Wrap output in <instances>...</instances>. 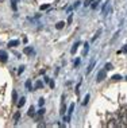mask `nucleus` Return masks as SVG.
Returning a JSON list of instances; mask_svg holds the SVG:
<instances>
[{"instance_id": "20e7f679", "label": "nucleus", "mask_w": 127, "mask_h": 128, "mask_svg": "<svg viewBox=\"0 0 127 128\" xmlns=\"http://www.w3.org/2000/svg\"><path fill=\"white\" fill-rule=\"evenodd\" d=\"M18 45H19V40L18 39H14V40H10V42H8V46L10 47H16Z\"/></svg>"}, {"instance_id": "2eb2a0df", "label": "nucleus", "mask_w": 127, "mask_h": 128, "mask_svg": "<svg viewBox=\"0 0 127 128\" xmlns=\"http://www.w3.org/2000/svg\"><path fill=\"white\" fill-rule=\"evenodd\" d=\"M112 80L114 81H119V80H122V76H120V74H115V76L112 77Z\"/></svg>"}, {"instance_id": "6ab92c4d", "label": "nucleus", "mask_w": 127, "mask_h": 128, "mask_svg": "<svg viewBox=\"0 0 127 128\" xmlns=\"http://www.w3.org/2000/svg\"><path fill=\"white\" fill-rule=\"evenodd\" d=\"M34 115H35V112H34V108L31 107L30 109H28V116H34Z\"/></svg>"}, {"instance_id": "c756f323", "label": "nucleus", "mask_w": 127, "mask_h": 128, "mask_svg": "<svg viewBox=\"0 0 127 128\" xmlns=\"http://www.w3.org/2000/svg\"><path fill=\"white\" fill-rule=\"evenodd\" d=\"M50 88H52V89L54 88V81H50Z\"/></svg>"}, {"instance_id": "c85d7f7f", "label": "nucleus", "mask_w": 127, "mask_h": 128, "mask_svg": "<svg viewBox=\"0 0 127 128\" xmlns=\"http://www.w3.org/2000/svg\"><path fill=\"white\" fill-rule=\"evenodd\" d=\"M72 19H73V18H72V15H70V16L68 18V23H72Z\"/></svg>"}, {"instance_id": "9d476101", "label": "nucleus", "mask_w": 127, "mask_h": 128, "mask_svg": "<svg viewBox=\"0 0 127 128\" xmlns=\"http://www.w3.org/2000/svg\"><path fill=\"white\" fill-rule=\"evenodd\" d=\"M99 1H100V0H93V1H92V4H91V8H93V10H95V8H96V7L97 6H99Z\"/></svg>"}, {"instance_id": "dca6fc26", "label": "nucleus", "mask_w": 127, "mask_h": 128, "mask_svg": "<svg viewBox=\"0 0 127 128\" xmlns=\"http://www.w3.org/2000/svg\"><path fill=\"white\" fill-rule=\"evenodd\" d=\"M49 7H50L49 4H43V6H41V7H39V10H41V11H45V10H47Z\"/></svg>"}, {"instance_id": "6e6552de", "label": "nucleus", "mask_w": 127, "mask_h": 128, "mask_svg": "<svg viewBox=\"0 0 127 128\" xmlns=\"http://www.w3.org/2000/svg\"><path fill=\"white\" fill-rule=\"evenodd\" d=\"M89 98H91V94H85V98H84V101H82V105H84V107L89 102Z\"/></svg>"}, {"instance_id": "9b49d317", "label": "nucleus", "mask_w": 127, "mask_h": 128, "mask_svg": "<svg viewBox=\"0 0 127 128\" xmlns=\"http://www.w3.org/2000/svg\"><path fill=\"white\" fill-rule=\"evenodd\" d=\"M73 111H74V104H70V107H69V109H68V116H70V115L73 113Z\"/></svg>"}, {"instance_id": "412c9836", "label": "nucleus", "mask_w": 127, "mask_h": 128, "mask_svg": "<svg viewBox=\"0 0 127 128\" xmlns=\"http://www.w3.org/2000/svg\"><path fill=\"white\" fill-rule=\"evenodd\" d=\"M88 50H89V45L85 43V49H84V55H87V54H88Z\"/></svg>"}, {"instance_id": "f3484780", "label": "nucleus", "mask_w": 127, "mask_h": 128, "mask_svg": "<svg viewBox=\"0 0 127 128\" xmlns=\"http://www.w3.org/2000/svg\"><path fill=\"white\" fill-rule=\"evenodd\" d=\"M104 69H106V70H111V69H114V67H112V64H106Z\"/></svg>"}, {"instance_id": "1a4fd4ad", "label": "nucleus", "mask_w": 127, "mask_h": 128, "mask_svg": "<svg viewBox=\"0 0 127 128\" xmlns=\"http://www.w3.org/2000/svg\"><path fill=\"white\" fill-rule=\"evenodd\" d=\"M64 26H65V22H58V23L55 24V28L57 30H61V28H64Z\"/></svg>"}, {"instance_id": "7c9ffc66", "label": "nucleus", "mask_w": 127, "mask_h": 128, "mask_svg": "<svg viewBox=\"0 0 127 128\" xmlns=\"http://www.w3.org/2000/svg\"><path fill=\"white\" fill-rule=\"evenodd\" d=\"M0 1H3V0H0Z\"/></svg>"}, {"instance_id": "b1692460", "label": "nucleus", "mask_w": 127, "mask_h": 128, "mask_svg": "<svg viewBox=\"0 0 127 128\" xmlns=\"http://www.w3.org/2000/svg\"><path fill=\"white\" fill-rule=\"evenodd\" d=\"M38 104H39V107H43V104H45V100H43V98H39Z\"/></svg>"}, {"instance_id": "a211bd4d", "label": "nucleus", "mask_w": 127, "mask_h": 128, "mask_svg": "<svg viewBox=\"0 0 127 128\" xmlns=\"http://www.w3.org/2000/svg\"><path fill=\"white\" fill-rule=\"evenodd\" d=\"M26 88H27L28 90H33V89H31V81H30V80L26 81Z\"/></svg>"}, {"instance_id": "f8f14e48", "label": "nucleus", "mask_w": 127, "mask_h": 128, "mask_svg": "<svg viewBox=\"0 0 127 128\" xmlns=\"http://www.w3.org/2000/svg\"><path fill=\"white\" fill-rule=\"evenodd\" d=\"M19 119H20V112H16V113L14 115V121H15V123H18Z\"/></svg>"}, {"instance_id": "4be33fe9", "label": "nucleus", "mask_w": 127, "mask_h": 128, "mask_svg": "<svg viewBox=\"0 0 127 128\" xmlns=\"http://www.w3.org/2000/svg\"><path fill=\"white\" fill-rule=\"evenodd\" d=\"M23 51H24V54H30L31 51H33V49H31V47H26Z\"/></svg>"}, {"instance_id": "cd10ccee", "label": "nucleus", "mask_w": 127, "mask_h": 128, "mask_svg": "<svg viewBox=\"0 0 127 128\" xmlns=\"http://www.w3.org/2000/svg\"><path fill=\"white\" fill-rule=\"evenodd\" d=\"M122 51H123V53H127V45H124V47H123V50Z\"/></svg>"}, {"instance_id": "2f4dec72", "label": "nucleus", "mask_w": 127, "mask_h": 128, "mask_svg": "<svg viewBox=\"0 0 127 128\" xmlns=\"http://www.w3.org/2000/svg\"><path fill=\"white\" fill-rule=\"evenodd\" d=\"M126 80H127V77H126Z\"/></svg>"}, {"instance_id": "393cba45", "label": "nucleus", "mask_w": 127, "mask_h": 128, "mask_svg": "<svg viewBox=\"0 0 127 128\" xmlns=\"http://www.w3.org/2000/svg\"><path fill=\"white\" fill-rule=\"evenodd\" d=\"M23 71H24V66H20V69L18 70V74H22Z\"/></svg>"}, {"instance_id": "39448f33", "label": "nucleus", "mask_w": 127, "mask_h": 128, "mask_svg": "<svg viewBox=\"0 0 127 128\" xmlns=\"http://www.w3.org/2000/svg\"><path fill=\"white\" fill-rule=\"evenodd\" d=\"M0 61H1V62H6V61H7V54H6V51H0Z\"/></svg>"}, {"instance_id": "aec40b11", "label": "nucleus", "mask_w": 127, "mask_h": 128, "mask_svg": "<svg viewBox=\"0 0 127 128\" xmlns=\"http://www.w3.org/2000/svg\"><path fill=\"white\" fill-rule=\"evenodd\" d=\"M38 115H41V116H43V115H45V108H43V107H41V109L38 111Z\"/></svg>"}, {"instance_id": "bb28decb", "label": "nucleus", "mask_w": 127, "mask_h": 128, "mask_svg": "<svg viewBox=\"0 0 127 128\" xmlns=\"http://www.w3.org/2000/svg\"><path fill=\"white\" fill-rule=\"evenodd\" d=\"M80 3H81V1H77V3H76L74 6H73V10H76V8H77V7L80 6Z\"/></svg>"}, {"instance_id": "5701e85b", "label": "nucleus", "mask_w": 127, "mask_h": 128, "mask_svg": "<svg viewBox=\"0 0 127 128\" xmlns=\"http://www.w3.org/2000/svg\"><path fill=\"white\" fill-rule=\"evenodd\" d=\"M92 1H93V0H85V3H84V6H85V7H89L91 4H92Z\"/></svg>"}, {"instance_id": "0eeeda50", "label": "nucleus", "mask_w": 127, "mask_h": 128, "mask_svg": "<svg viewBox=\"0 0 127 128\" xmlns=\"http://www.w3.org/2000/svg\"><path fill=\"white\" fill-rule=\"evenodd\" d=\"M41 88H43V82L42 81H37L35 82V86H34V90L35 89H41Z\"/></svg>"}, {"instance_id": "a878e982", "label": "nucleus", "mask_w": 127, "mask_h": 128, "mask_svg": "<svg viewBox=\"0 0 127 128\" xmlns=\"http://www.w3.org/2000/svg\"><path fill=\"white\" fill-rule=\"evenodd\" d=\"M79 65H80V59H79V58H77V59L74 61V67H77V66H79Z\"/></svg>"}, {"instance_id": "f03ea898", "label": "nucleus", "mask_w": 127, "mask_h": 128, "mask_svg": "<svg viewBox=\"0 0 127 128\" xmlns=\"http://www.w3.org/2000/svg\"><path fill=\"white\" fill-rule=\"evenodd\" d=\"M24 102H26V97H20V98H19V101H18V102H16L18 108L20 109V108H22V107H23V105H24Z\"/></svg>"}, {"instance_id": "7ed1b4c3", "label": "nucleus", "mask_w": 127, "mask_h": 128, "mask_svg": "<svg viewBox=\"0 0 127 128\" xmlns=\"http://www.w3.org/2000/svg\"><path fill=\"white\" fill-rule=\"evenodd\" d=\"M95 64H96V61L93 59L92 62H91V64H89V66H88V69H87V74H89L91 71L93 70V67H95Z\"/></svg>"}, {"instance_id": "f257e3e1", "label": "nucleus", "mask_w": 127, "mask_h": 128, "mask_svg": "<svg viewBox=\"0 0 127 128\" xmlns=\"http://www.w3.org/2000/svg\"><path fill=\"white\" fill-rule=\"evenodd\" d=\"M106 77H107V70H106V69H103V70H100L99 73H97L96 82H101V81H103Z\"/></svg>"}, {"instance_id": "4468645a", "label": "nucleus", "mask_w": 127, "mask_h": 128, "mask_svg": "<svg viewBox=\"0 0 127 128\" xmlns=\"http://www.w3.org/2000/svg\"><path fill=\"white\" fill-rule=\"evenodd\" d=\"M12 101H14V102H16V101H18V93H16V90L12 92Z\"/></svg>"}, {"instance_id": "423d86ee", "label": "nucleus", "mask_w": 127, "mask_h": 128, "mask_svg": "<svg viewBox=\"0 0 127 128\" xmlns=\"http://www.w3.org/2000/svg\"><path fill=\"white\" fill-rule=\"evenodd\" d=\"M79 46H80V42H76V43L73 45V47H72V50H70V53L74 54L76 51H77V49H79Z\"/></svg>"}, {"instance_id": "ddd939ff", "label": "nucleus", "mask_w": 127, "mask_h": 128, "mask_svg": "<svg viewBox=\"0 0 127 128\" xmlns=\"http://www.w3.org/2000/svg\"><path fill=\"white\" fill-rule=\"evenodd\" d=\"M100 34H101V28H99V30H97V32L95 34V37L92 38V42H95V40H96L97 38H99V35H100Z\"/></svg>"}]
</instances>
